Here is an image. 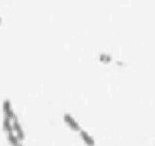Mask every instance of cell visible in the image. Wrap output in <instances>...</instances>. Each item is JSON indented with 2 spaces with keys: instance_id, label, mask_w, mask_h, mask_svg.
Returning a JSON list of instances; mask_svg holds the SVG:
<instances>
[{
  "instance_id": "obj_1",
  "label": "cell",
  "mask_w": 155,
  "mask_h": 146,
  "mask_svg": "<svg viewBox=\"0 0 155 146\" xmlns=\"http://www.w3.org/2000/svg\"><path fill=\"white\" fill-rule=\"evenodd\" d=\"M3 111L4 112V117L8 118L9 120H14L16 118V115L13 112V110L12 108V105H11V102L9 100H4V103H3Z\"/></svg>"
},
{
  "instance_id": "obj_2",
  "label": "cell",
  "mask_w": 155,
  "mask_h": 146,
  "mask_svg": "<svg viewBox=\"0 0 155 146\" xmlns=\"http://www.w3.org/2000/svg\"><path fill=\"white\" fill-rule=\"evenodd\" d=\"M63 120H64V121L66 122V124H67L70 128H72V129H73V130H75V131H80V130H81L79 124L78 123L77 121H76V120H75L72 115H70V114H68V113L64 114V115H63Z\"/></svg>"
},
{
  "instance_id": "obj_3",
  "label": "cell",
  "mask_w": 155,
  "mask_h": 146,
  "mask_svg": "<svg viewBox=\"0 0 155 146\" xmlns=\"http://www.w3.org/2000/svg\"><path fill=\"white\" fill-rule=\"evenodd\" d=\"M13 129L16 132V136L19 138V140H24L25 138V133L22 129V127L20 126L19 122L17 120V117L13 120Z\"/></svg>"
},
{
  "instance_id": "obj_4",
  "label": "cell",
  "mask_w": 155,
  "mask_h": 146,
  "mask_svg": "<svg viewBox=\"0 0 155 146\" xmlns=\"http://www.w3.org/2000/svg\"><path fill=\"white\" fill-rule=\"evenodd\" d=\"M80 136L83 139V141L86 143V145L88 146H94L95 142L94 139L85 130H80Z\"/></svg>"
},
{
  "instance_id": "obj_5",
  "label": "cell",
  "mask_w": 155,
  "mask_h": 146,
  "mask_svg": "<svg viewBox=\"0 0 155 146\" xmlns=\"http://www.w3.org/2000/svg\"><path fill=\"white\" fill-rule=\"evenodd\" d=\"M3 128L4 131H6L7 133H13V125L11 123V120H9L8 118L4 117V121H3Z\"/></svg>"
},
{
  "instance_id": "obj_6",
  "label": "cell",
  "mask_w": 155,
  "mask_h": 146,
  "mask_svg": "<svg viewBox=\"0 0 155 146\" xmlns=\"http://www.w3.org/2000/svg\"><path fill=\"white\" fill-rule=\"evenodd\" d=\"M7 138L9 143L13 146H19V140L17 137V136H15L13 133H8L7 135Z\"/></svg>"
},
{
  "instance_id": "obj_7",
  "label": "cell",
  "mask_w": 155,
  "mask_h": 146,
  "mask_svg": "<svg viewBox=\"0 0 155 146\" xmlns=\"http://www.w3.org/2000/svg\"><path fill=\"white\" fill-rule=\"evenodd\" d=\"M100 60L102 61V62H105V63H108L112 60V58L109 55L102 54L100 56Z\"/></svg>"
},
{
  "instance_id": "obj_8",
  "label": "cell",
  "mask_w": 155,
  "mask_h": 146,
  "mask_svg": "<svg viewBox=\"0 0 155 146\" xmlns=\"http://www.w3.org/2000/svg\"><path fill=\"white\" fill-rule=\"evenodd\" d=\"M19 146H23V145H19Z\"/></svg>"
},
{
  "instance_id": "obj_9",
  "label": "cell",
  "mask_w": 155,
  "mask_h": 146,
  "mask_svg": "<svg viewBox=\"0 0 155 146\" xmlns=\"http://www.w3.org/2000/svg\"><path fill=\"white\" fill-rule=\"evenodd\" d=\"M1 21H2V20H1V19H0V23H1Z\"/></svg>"
}]
</instances>
